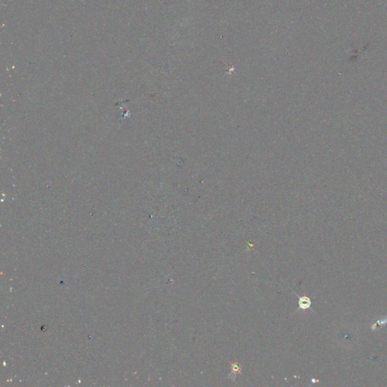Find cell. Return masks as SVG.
<instances>
[{"instance_id":"cell-2","label":"cell","mask_w":387,"mask_h":387,"mask_svg":"<svg viewBox=\"0 0 387 387\" xmlns=\"http://www.w3.org/2000/svg\"><path fill=\"white\" fill-rule=\"evenodd\" d=\"M242 366L239 363L231 362V373L229 374L228 378L230 379L232 381H235L237 374H241Z\"/></svg>"},{"instance_id":"cell-1","label":"cell","mask_w":387,"mask_h":387,"mask_svg":"<svg viewBox=\"0 0 387 387\" xmlns=\"http://www.w3.org/2000/svg\"><path fill=\"white\" fill-rule=\"evenodd\" d=\"M294 292V291H293ZM296 295L297 296L298 298H299V301H298V304H299V308H298V310H302V311L305 312L306 311L307 309H310L312 306V300L308 296L305 295V294H303V296L302 297H299L298 294H296L295 292H294Z\"/></svg>"}]
</instances>
